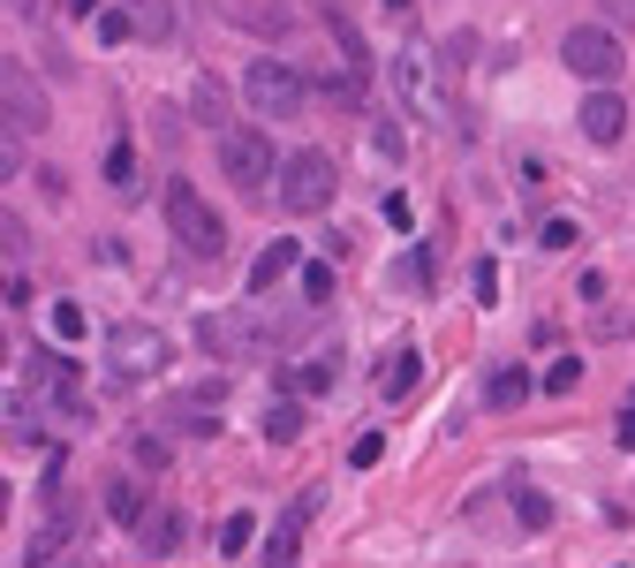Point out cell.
<instances>
[{
    "instance_id": "2",
    "label": "cell",
    "mask_w": 635,
    "mask_h": 568,
    "mask_svg": "<svg viewBox=\"0 0 635 568\" xmlns=\"http://www.w3.org/2000/svg\"><path fill=\"white\" fill-rule=\"evenodd\" d=\"M197 342L212 356H257V349H280L296 342V318H265V311H227V318H205Z\"/></svg>"
},
{
    "instance_id": "23",
    "label": "cell",
    "mask_w": 635,
    "mask_h": 568,
    "mask_svg": "<svg viewBox=\"0 0 635 568\" xmlns=\"http://www.w3.org/2000/svg\"><path fill=\"white\" fill-rule=\"evenodd\" d=\"M469 296H477V304H500V265H492V258L469 265Z\"/></svg>"
},
{
    "instance_id": "16",
    "label": "cell",
    "mask_w": 635,
    "mask_h": 568,
    "mask_svg": "<svg viewBox=\"0 0 635 568\" xmlns=\"http://www.w3.org/2000/svg\"><path fill=\"white\" fill-rule=\"evenodd\" d=\"M136 538H144V554H152V561H167L174 538H182V516H174V508H160V516H144V524H136Z\"/></svg>"
},
{
    "instance_id": "24",
    "label": "cell",
    "mask_w": 635,
    "mask_h": 568,
    "mask_svg": "<svg viewBox=\"0 0 635 568\" xmlns=\"http://www.w3.org/2000/svg\"><path fill=\"white\" fill-rule=\"evenodd\" d=\"M136 31L167 39V31H174V8H167V0H136Z\"/></svg>"
},
{
    "instance_id": "18",
    "label": "cell",
    "mask_w": 635,
    "mask_h": 568,
    "mask_svg": "<svg viewBox=\"0 0 635 568\" xmlns=\"http://www.w3.org/2000/svg\"><path fill=\"white\" fill-rule=\"evenodd\" d=\"M265 439H273V447H296L303 439V402H273V409H265Z\"/></svg>"
},
{
    "instance_id": "30",
    "label": "cell",
    "mask_w": 635,
    "mask_h": 568,
    "mask_svg": "<svg viewBox=\"0 0 635 568\" xmlns=\"http://www.w3.org/2000/svg\"><path fill=\"white\" fill-rule=\"evenodd\" d=\"M129 31H136V16H129V8H106V16H99V39H106V45H122Z\"/></svg>"
},
{
    "instance_id": "25",
    "label": "cell",
    "mask_w": 635,
    "mask_h": 568,
    "mask_svg": "<svg viewBox=\"0 0 635 568\" xmlns=\"http://www.w3.org/2000/svg\"><path fill=\"white\" fill-rule=\"evenodd\" d=\"M537 387H545V394H575V387H583V364H575V356H560V364H552Z\"/></svg>"
},
{
    "instance_id": "9",
    "label": "cell",
    "mask_w": 635,
    "mask_h": 568,
    "mask_svg": "<svg viewBox=\"0 0 635 568\" xmlns=\"http://www.w3.org/2000/svg\"><path fill=\"white\" fill-rule=\"evenodd\" d=\"M0 114H8L23 136L53 122V114H45V91L31 84V77H23V61H8V53H0Z\"/></svg>"
},
{
    "instance_id": "11",
    "label": "cell",
    "mask_w": 635,
    "mask_h": 568,
    "mask_svg": "<svg viewBox=\"0 0 635 568\" xmlns=\"http://www.w3.org/2000/svg\"><path fill=\"white\" fill-rule=\"evenodd\" d=\"M575 122H583V136H591V144H621V130H628V106L597 84L591 99H583V114H575Z\"/></svg>"
},
{
    "instance_id": "10",
    "label": "cell",
    "mask_w": 635,
    "mask_h": 568,
    "mask_svg": "<svg viewBox=\"0 0 635 568\" xmlns=\"http://www.w3.org/2000/svg\"><path fill=\"white\" fill-rule=\"evenodd\" d=\"M318 500H326V493H318V485H303L296 500H288V516L273 524V538L257 546V554H265V561H273V568H288V561H296V554H303V530H310V516H318Z\"/></svg>"
},
{
    "instance_id": "27",
    "label": "cell",
    "mask_w": 635,
    "mask_h": 568,
    "mask_svg": "<svg viewBox=\"0 0 635 568\" xmlns=\"http://www.w3.org/2000/svg\"><path fill=\"white\" fill-rule=\"evenodd\" d=\"M190 99H197V114H205V122H227V91L212 84V77H197V91H190Z\"/></svg>"
},
{
    "instance_id": "26",
    "label": "cell",
    "mask_w": 635,
    "mask_h": 568,
    "mask_svg": "<svg viewBox=\"0 0 635 568\" xmlns=\"http://www.w3.org/2000/svg\"><path fill=\"white\" fill-rule=\"evenodd\" d=\"M303 304H334V265H303Z\"/></svg>"
},
{
    "instance_id": "1",
    "label": "cell",
    "mask_w": 635,
    "mask_h": 568,
    "mask_svg": "<svg viewBox=\"0 0 635 568\" xmlns=\"http://www.w3.org/2000/svg\"><path fill=\"white\" fill-rule=\"evenodd\" d=\"M167 227H174V243H182V258H197V265L227 258V220L197 197V182H167Z\"/></svg>"
},
{
    "instance_id": "7",
    "label": "cell",
    "mask_w": 635,
    "mask_h": 568,
    "mask_svg": "<svg viewBox=\"0 0 635 568\" xmlns=\"http://www.w3.org/2000/svg\"><path fill=\"white\" fill-rule=\"evenodd\" d=\"M243 99H250L265 122H296V114H303V77L288 69V61H250Z\"/></svg>"
},
{
    "instance_id": "20",
    "label": "cell",
    "mask_w": 635,
    "mask_h": 568,
    "mask_svg": "<svg viewBox=\"0 0 635 568\" xmlns=\"http://www.w3.org/2000/svg\"><path fill=\"white\" fill-rule=\"evenodd\" d=\"M16 175H23V130L0 114V182H16Z\"/></svg>"
},
{
    "instance_id": "12",
    "label": "cell",
    "mask_w": 635,
    "mask_h": 568,
    "mask_svg": "<svg viewBox=\"0 0 635 568\" xmlns=\"http://www.w3.org/2000/svg\"><path fill=\"white\" fill-rule=\"evenodd\" d=\"M288 273H296V243L280 235V243H265V251H257V265H250V296H273Z\"/></svg>"
},
{
    "instance_id": "8",
    "label": "cell",
    "mask_w": 635,
    "mask_h": 568,
    "mask_svg": "<svg viewBox=\"0 0 635 568\" xmlns=\"http://www.w3.org/2000/svg\"><path fill=\"white\" fill-rule=\"evenodd\" d=\"M106 364H114V379H144V372H160V364H167V342H160L152 326L122 318V326L106 334Z\"/></svg>"
},
{
    "instance_id": "29",
    "label": "cell",
    "mask_w": 635,
    "mask_h": 568,
    "mask_svg": "<svg viewBox=\"0 0 635 568\" xmlns=\"http://www.w3.org/2000/svg\"><path fill=\"white\" fill-rule=\"evenodd\" d=\"M379 455H386V433H363L356 447H348V463H356V470H379Z\"/></svg>"
},
{
    "instance_id": "14",
    "label": "cell",
    "mask_w": 635,
    "mask_h": 568,
    "mask_svg": "<svg viewBox=\"0 0 635 568\" xmlns=\"http://www.w3.org/2000/svg\"><path fill=\"white\" fill-rule=\"evenodd\" d=\"M417 379H423V356H417V349H401V356H386L379 394H386V402H409V394H417Z\"/></svg>"
},
{
    "instance_id": "13",
    "label": "cell",
    "mask_w": 635,
    "mask_h": 568,
    "mask_svg": "<svg viewBox=\"0 0 635 568\" xmlns=\"http://www.w3.org/2000/svg\"><path fill=\"white\" fill-rule=\"evenodd\" d=\"M530 387H537V379H530L522 364H500V372L484 379V402H492V409H522V402H530Z\"/></svg>"
},
{
    "instance_id": "28",
    "label": "cell",
    "mask_w": 635,
    "mask_h": 568,
    "mask_svg": "<svg viewBox=\"0 0 635 568\" xmlns=\"http://www.w3.org/2000/svg\"><path fill=\"white\" fill-rule=\"evenodd\" d=\"M53 334H61V342H84V334H91L84 311H76V304H53Z\"/></svg>"
},
{
    "instance_id": "19",
    "label": "cell",
    "mask_w": 635,
    "mask_h": 568,
    "mask_svg": "<svg viewBox=\"0 0 635 568\" xmlns=\"http://www.w3.org/2000/svg\"><path fill=\"white\" fill-rule=\"evenodd\" d=\"M106 182H114L122 197H136V144H129V136H114V152H106Z\"/></svg>"
},
{
    "instance_id": "31",
    "label": "cell",
    "mask_w": 635,
    "mask_h": 568,
    "mask_svg": "<svg viewBox=\"0 0 635 568\" xmlns=\"http://www.w3.org/2000/svg\"><path fill=\"white\" fill-rule=\"evenodd\" d=\"M129 455H136V463H152V470H167V447H160L152 433H136V439H129Z\"/></svg>"
},
{
    "instance_id": "36",
    "label": "cell",
    "mask_w": 635,
    "mask_h": 568,
    "mask_svg": "<svg viewBox=\"0 0 635 568\" xmlns=\"http://www.w3.org/2000/svg\"><path fill=\"white\" fill-rule=\"evenodd\" d=\"M76 8H84V16H91V8H99V0H76Z\"/></svg>"
},
{
    "instance_id": "32",
    "label": "cell",
    "mask_w": 635,
    "mask_h": 568,
    "mask_svg": "<svg viewBox=\"0 0 635 568\" xmlns=\"http://www.w3.org/2000/svg\"><path fill=\"white\" fill-rule=\"evenodd\" d=\"M0 251H23V220L16 213H0Z\"/></svg>"
},
{
    "instance_id": "17",
    "label": "cell",
    "mask_w": 635,
    "mask_h": 568,
    "mask_svg": "<svg viewBox=\"0 0 635 568\" xmlns=\"http://www.w3.org/2000/svg\"><path fill=\"white\" fill-rule=\"evenodd\" d=\"M106 516L136 530V524H144V485H136V478H114V485H106Z\"/></svg>"
},
{
    "instance_id": "21",
    "label": "cell",
    "mask_w": 635,
    "mask_h": 568,
    "mask_svg": "<svg viewBox=\"0 0 635 568\" xmlns=\"http://www.w3.org/2000/svg\"><path fill=\"white\" fill-rule=\"evenodd\" d=\"M514 516H522L530 530H545V524H552V500L537 493V485H522V493H514Z\"/></svg>"
},
{
    "instance_id": "3",
    "label": "cell",
    "mask_w": 635,
    "mask_h": 568,
    "mask_svg": "<svg viewBox=\"0 0 635 568\" xmlns=\"http://www.w3.org/2000/svg\"><path fill=\"white\" fill-rule=\"evenodd\" d=\"M393 91L409 99V114H417V122H439V130H447V114H454V106H447V84H439V53H431L423 39H409L401 53H393Z\"/></svg>"
},
{
    "instance_id": "34",
    "label": "cell",
    "mask_w": 635,
    "mask_h": 568,
    "mask_svg": "<svg viewBox=\"0 0 635 568\" xmlns=\"http://www.w3.org/2000/svg\"><path fill=\"white\" fill-rule=\"evenodd\" d=\"M0 524H8V485H0Z\"/></svg>"
},
{
    "instance_id": "6",
    "label": "cell",
    "mask_w": 635,
    "mask_h": 568,
    "mask_svg": "<svg viewBox=\"0 0 635 568\" xmlns=\"http://www.w3.org/2000/svg\"><path fill=\"white\" fill-rule=\"evenodd\" d=\"M560 61H567V69L583 77V84H613L628 53H621V39H613L605 23H575V31L560 39Z\"/></svg>"
},
{
    "instance_id": "15",
    "label": "cell",
    "mask_w": 635,
    "mask_h": 568,
    "mask_svg": "<svg viewBox=\"0 0 635 568\" xmlns=\"http://www.w3.org/2000/svg\"><path fill=\"white\" fill-rule=\"evenodd\" d=\"M326 387H340V349H326V356H310V364L288 372V394H326Z\"/></svg>"
},
{
    "instance_id": "4",
    "label": "cell",
    "mask_w": 635,
    "mask_h": 568,
    "mask_svg": "<svg viewBox=\"0 0 635 568\" xmlns=\"http://www.w3.org/2000/svg\"><path fill=\"white\" fill-rule=\"evenodd\" d=\"M219 175L235 182V190H265V182L280 175V160H273V136L265 130H250V122H227L219 130Z\"/></svg>"
},
{
    "instance_id": "5",
    "label": "cell",
    "mask_w": 635,
    "mask_h": 568,
    "mask_svg": "<svg viewBox=\"0 0 635 568\" xmlns=\"http://www.w3.org/2000/svg\"><path fill=\"white\" fill-rule=\"evenodd\" d=\"M273 182H280V205H288V213H326V205H334V152L303 144V152L280 160Z\"/></svg>"
},
{
    "instance_id": "22",
    "label": "cell",
    "mask_w": 635,
    "mask_h": 568,
    "mask_svg": "<svg viewBox=\"0 0 635 568\" xmlns=\"http://www.w3.org/2000/svg\"><path fill=\"white\" fill-rule=\"evenodd\" d=\"M250 538H257V524L243 516V508H235V516L219 524V554H250Z\"/></svg>"
},
{
    "instance_id": "35",
    "label": "cell",
    "mask_w": 635,
    "mask_h": 568,
    "mask_svg": "<svg viewBox=\"0 0 635 568\" xmlns=\"http://www.w3.org/2000/svg\"><path fill=\"white\" fill-rule=\"evenodd\" d=\"M386 8H417V0H386Z\"/></svg>"
},
{
    "instance_id": "33",
    "label": "cell",
    "mask_w": 635,
    "mask_h": 568,
    "mask_svg": "<svg viewBox=\"0 0 635 568\" xmlns=\"http://www.w3.org/2000/svg\"><path fill=\"white\" fill-rule=\"evenodd\" d=\"M613 439H621V447H635V394L621 402V425H613Z\"/></svg>"
},
{
    "instance_id": "37",
    "label": "cell",
    "mask_w": 635,
    "mask_h": 568,
    "mask_svg": "<svg viewBox=\"0 0 635 568\" xmlns=\"http://www.w3.org/2000/svg\"><path fill=\"white\" fill-rule=\"evenodd\" d=\"M0 349H8V334H0Z\"/></svg>"
}]
</instances>
